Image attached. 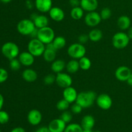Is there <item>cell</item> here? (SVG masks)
<instances>
[{"label":"cell","mask_w":132,"mask_h":132,"mask_svg":"<svg viewBox=\"0 0 132 132\" xmlns=\"http://www.w3.org/2000/svg\"><path fill=\"white\" fill-rule=\"evenodd\" d=\"M70 105V104L67 100H65L64 99H62L57 103L56 108L59 111L64 112V111L67 110L69 108Z\"/></svg>","instance_id":"31"},{"label":"cell","mask_w":132,"mask_h":132,"mask_svg":"<svg viewBox=\"0 0 132 132\" xmlns=\"http://www.w3.org/2000/svg\"><path fill=\"white\" fill-rule=\"evenodd\" d=\"M63 113L61 115L60 117L59 118L61 119L63 121H64L65 123L69 124L70 122L72 121V118H73V116H72V113H71L68 110L64 111V112H62Z\"/></svg>","instance_id":"32"},{"label":"cell","mask_w":132,"mask_h":132,"mask_svg":"<svg viewBox=\"0 0 132 132\" xmlns=\"http://www.w3.org/2000/svg\"><path fill=\"white\" fill-rule=\"evenodd\" d=\"M52 44L57 50H60L65 47L67 45V40L63 36H56L52 41Z\"/></svg>","instance_id":"28"},{"label":"cell","mask_w":132,"mask_h":132,"mask_svg":"<svg viewBox=\"0 0 132 132\" xmlns=\"http://www.w3.org/2000/svg\"><path fill=\"white\" fill-rule=\"evenodd\" d=\"M92 132H101V131H92Z\"/></svg>","instance_id":"49"},{"label":"cell","mask_w":132,"mask_h":132,"mask_svg":"<svg viewBox=\"0 0 132 132\" xmlns=\"http://www.w3.org/2000/svg\"><path fill=\"white\" fill-rule=\"evenodd\" d=\"M86 53V49L84 45L79 43H75L68 46L67 49V54L72 59L79 60L85 56Z\"/></svg>","instance_id":"4"},{"label":"cell","mask_w":132,"mask_h":132,"mask_svg":"<svg viewBox=\"0 0 132 132\" xmlns=\"http://www.w3.org/2000/svg\"><path fill=\"white\" fill-rule=\"evenodd\" d=\"M88 41H89L88 34H81L78 37V42L79 43L82 44V45L86 43Z\"/></svg>","instance_id":"39"},{"label":"cell","mask_w":132,"mask_h":132,"mask_svg":"<svg viewBox=\"0 0 132 132\" xmlns=\"http://www.w3.org/2000/svg\"><path fill=\"white\" fill-rule=\"evenodd\" d=\"M131 19L127 15H121L117 19V26L121 30H128L131 27Z\"/></svg>","instance_id":"24"},{"label":"cell","mask_w":132,"mask_h":132,"mask_svg":"<svg viewBox=\"0 0 132 132\" xmlns=\"http://www.w3.org/2000/svg\"><path fill=\"white\" fill-rule=\"evenodd\" d=\"M80 69L82 70H88L92 67V61L88 57L86 56L82 57V58L79 59Z\"/></svg>","instance_id":"29"},{"label":"cell","mask_w":132,"mask_h":132,"mask_svg":"<svg viewBox=\"0 0 132 132\" xmlns=\"http://www.w3.org/2000/svg\"><path fill=\"white\" fill-rule=\"evenodd\" d=\"M36 29V26L31 19H21L17 24V30L23 36H30Z\"/></svg>","instance_id":"6"},{"label":"cell","mask_w":132,"mask_h":132,"mask_svg":"<svg viewBox=\"0 0 132 132\" xmlns=\"http://www.w3.org/2000/svg\"><path fill=\"white\" fill-rule=\"evenodd\" d=\"M66 64L65 61L63 59H55V61L51 63V70L54 73H59L61 72H63L64 69H66Z\"/></svg>","instance_id":"22"},{"label":"cell","mask_w":132,"mask_h":132,"mask_svg":"<svg viewBox=\"0 0 132 132\" xmlns=\"http://www.w3.org/2000/svg\"><path fill=\"white\" fill-rule=\"evenodd\" d=\"M98 6L97 0H80V6L87 12L95 11Z\"/></svg>","instance_id":"20"},{"label":"cell","mask_w":132,"mask_h":132,"mask_svg":"<svg viewBox=\"0 0 132 132\" xmlns=\"http://www.w3.org/2000/svg\"><path fill=\"white\" fill-rule=\"evenodd\" d=\"M78 93L76 88L72 87V86L64 88L63 92V99L67 100L70 104H73L77 100Z\"/></svg>","instance_id":"16"},{"label":"cell","mask_w":132,"mask_h":132,"mask_svg":"<svg viewBox=\"0 0 132 132\" xmlns=\"http://www.w3.org/2000/svg\"><path fill=\"white\" fill-rule=\"evenodd\" d=\"M0 1L3 3H9L11 2L12 0H0Z\"/></svg>","instance_id":"47"},{"label":"cell","mask_w":132,"mask_h":132,"mask_svg":"<svg viewBox=\"0 0 132 132\" xmlns=\"http://www.w3.org/2000/svg\"><path fill=\"white\" fill-rule=\"evenodd\" d=\"M28 51L30 52L35 57L42 56L46 49V45L43 43L37 38H32L28 42Z\"/></svg>","instance_id":"3"},{"label":"cell","mask_w":132,"mask_h":132,"mask_svg":"<svg viewBox=\"0 0 132 132\" xmlns=\"http://www.w3.org/2000/svg\"><path fill=\"white\" fill-rule=\"evenodd\" d=\"M69 3L72 8L79 6H80V0H69Z\"/></svg>","instance_id":"40"},{"label":"cell","mask_w":132,"mask_h":132,"mask_svg":"<svg viewBox=\"0 0 132 132\" xmlns=\"http://www.w3.org/2000/svg\"><path fill=\"white\" fill-rule=\"evenodd\" d=\"M0 132H1V129H0Z\"/></svg>","instance_id":"50"},{"label":"cell","mask_w":132,"mask_h":132,"mask_svg":"<svg viewBox=\"0 0 132 132\" xmlns=\"http://www.w3.org/2000/svg\"><path fill=\"white\" fill-rule=\"evenodd\" d=\"M128 36L130 37V39H132V27H130L129 29L128 30Z\"/></svg>","instance_id":"45"},{"label":"cell","mask_w":132,"mask_h":132,"mask_svg":"<svg viewBox=\"0 0 132 132\" xmlns=\"http://www.w3.org/2000/svg\"><path fill=\"white\" fill-rule=\"evenodd\" d=\"M132 73L131 69L126 66H120L115 72V76L118 81L121 82L127 81Z\"/></svg>","instance_id":"11"},{"label":"cell","mask_w":132,"mask_h":132,"mask_svg":"<svg viewBox=\"0 0 132 132\" xmlns=\"http://www.w3.org/2000/svg\"><path fill=\"white\" fill-rule=\"evenodd\" d=\"M43 82L46 85H52L55 82V76L52 73H49L46 75L44 77Z\"/></svg>","instance_id":"36"},{"label":"cell","mask_w":132,"mask_h":132,"mask_svg":"<svg viewBox=\"0 0 132 132\" xmlns=\"http://www.w3.org/2000/svg\"><path fill=\"white\" fill-rule=\"evenodd\" d=\"M4 105V97L1 94H0V110H2L3 106Z\"/></svg>","instance_id":"43"},{"label":"cell","mask_w":132,"mask_h":132,"mask_svg":"<svg viewBox=\"0 0 132 132\" xmlns=\"http://www.w3.org/2000/svg\"><path fill=\"white\" fill-rule=\"evenodd\" d=\"M131 71H132V68H131Z\"/></svg>","instance_id":"51"},{"label":"cell","mask_w":132,"mask_h":132,"mask_svg":"<svg viewBox=\"0 0 132 132\" xmlns=\"http://www.w3.org/2000/svg\"><path fill=\"white\" fill-rule=\"evenodd\" d=\"M34 5L39 12L45 14L52 8V0H35Z\"/></svg>","instance_id":"18"},{"label":"cell","mask_w":132,"mask_h":132,"mask_svg":"<svg viewBox=\"0 0 132 132\" xmlns=\"http://www.w3.org/2000/svg\"><path fill=\"white\" fill-rule=\"evenodd\" d=\"M95 121L94 117L91 115H86L82 117L80 125L83 129L92 130L95 126Z\"/></svg>","instance_id":"23"},{"label":"cell","mask_w":132,"mask_h":132,"mask_svg":"<svg viewBox=\"0 0 132 132\" xmlns=\"http://www.w3.org/2000/svg\"><path fill=\"white\" fill-rule=\"evenodd\" d=\"M55 82L59 87L65 88L72 86L73 80L69 73L63 72L57 73L55 76Z\"/></svg>","instance_id":"10"},{"label":"cell","mask_w":132,"mask_h":132,"mask_svg":"<svg viewBox=\"0 0 132 132\" xmlns=\"http://www.w3.org/2000/svg\"><path fill=\"white\" fill-rule=\"evenodd\" d=\"M1 53L9 60L15 59L19 56L20 50L18 45L14 42H6L1 46Z\"/></svg>","instance_id":"2"},{"label":"cell","mask_w":132,"mask_h":132,"mask_svg":"<svg viewBox=\"0 0 132 132\" xmlns=\"http://www.w3.org/2000/svg\"><path fill=\"white\" fill-rule=\"evenodd\" d=\"M34 132H51L49 130L48 128L46 126H42L39 128H37Z\"/></svg>","instance_id":"41"},{"label":"cell","mask_w":132,"mask_h":132,"mask_svg":"<svg viewBox=\"0 0 132 132\" xmlns=\"http://www.w3.org/2000/svg\"><path fill=\"white\" fill-rule=\"evenodd\" d=\"M95 103L98 107L103 110L110 109L113 105V100L112 97L106 94H101L97 96Z\"/></svg>","instance_id":"8"},{"label":"cell","mask_w":132,"mask_h":132,"mask_svg":"<svg viewBox=\"0 0 132 132\" xmlns=\"http://www.w3.org/2000/svg\"><path fill=\"white\" fill-rule=\"evenodd\" d=\"M9 65H10V69L13 71H18L21 68V64L20 61L17 58L10 60Z\"/></svg>","instance_id":"33"},{"label":"cell","mask_w":132,"mask_h":132,"mask_svg":"<svg viewBox=\"0 0 132 132\" xmlns=\"http://www.w3.org/2000/svg\"><path fill=\"white\" fill-rule=\"evenodd\" d=\"M72 104V105L71 106V112H72V113H73V114H79V113H81L83 108H82L81 105H79L76 102H75L74 103Z\"/></svg>","instance_id":"37"},{"label":"cell","mask_w":132,"mask_h":132,"mask_svg":"<svg viewBox=\"0 0 132 132\" xmlns=\"http://www.w3.org/2000/svg\"><path fill=\"white\" fill-rule=\"evenodd\" d=\"M126 82H127V83L128 84L129 86H130L131 87H132V73H131V76H130V77H129L128 79L127 80V81H126Z\"/></svg>","instance_id":"46"},{"label":"cell","mask_w":132,"mask_h":132,"mask_svg":"<svg viewBox=\"0 0 132 132\" xmlns=\"http://www.w3.org/2000/svg\"><path fill=\"white\" fill-rule=\"evenodd\" d=\"M18 59L20 61L21 65L26 67H29L34 63L35 57L30 52L26 51L19 54Z\"/></svg>","instance_id":"17"},{"label":"cell","mask_w":132,"mask_h":132,"mask_svg":"<svg viewBox=\"0 0 132 132\" xmlns=\"http://www.w3.org/2000/svg\"><path fill=\"white\" fill-rule=\"evenodd\" d=\"M30 19L34 21L36 28H44L48 27L49 24V19L44 14H37L36 13L32 14Z\"/></svg>","instance_id":"12"},{"label":"cell","mask_w":132,"mask_h":132,"mask_svg":"<svg viewBox=\"0 0 132 132\" xmlns=\"http://www.w3.org/2000/svg\"><path fill=\"white\" fill-rule=\"evenodd\" d=\"M48 14L50 19L56 22L62 21L65 17L64 12L63 9L58 6H52L48 12Z\"/></svg>","instance_id":"19"},{"label":"cell","mask_w":132,"mask_h":132,"mask_svg":"<svg viewBox=\"0 0 132 132\" xmlns=\"http://www.w3.org/2000/svg\"><path fill=\"white\" fill-rule=\"evenodd\" d=\"M83 128L81 125L77 123H69L67 125L64 132H82Z\"/></svg>","instance_id":"30"},{"label":"cell","mask_w":132,"mask_h":132,"mask_svg":"<svg viewBox=\"0 0 132 132\" xmlns=\"http://www.w3.org/2000/svg\"><path fill=\"white\" fill-rule=\"evenodd\" d=\"M99 14L101 17L102 20H106V19H109L112 15V10L109 8L105 7L102 9Z\"/></svg>","instance_id":"34"},{"label":"cell","mask_w":132,"mask_h":132,"mask_svg":"<svg viewBox=\"0 0 132 132\" xmlns=\"http://www.w3.org/2000/svg\"><path fill=\"white\" fill-rule=\"evenodd\" d=\"M97 94L94 91H85L79 93L76 103L83 108H90L95 103Z\"/></svg>","instance_id":"1"},{"label":"cell","mask_w":132,"mask_h":132,"mask_svg":"<svg viewBox=\"0 0 132 132\" xmlns=\"http://www.w3.org/2000/svg\"><path fill=\"white\" fill-rule=\"evenodd\" d=\"M130 39L127 33L124 32H118L113 35L112 37V45L116 48L121 50L127 47L130 43Z\"/></svg>","instance_id":"7"},{"label":"cell","mask_w":132,"mask_h":132,"mask_svg":"<svg viewBox=\"0 0 132 132\" xmlns=\"http://www.w3.org/2000/svg\"><path fill=\"white\" fill-rule=\"evenodd\" d=\"M55 37V32L49 26L37 29V38L45 45L52 43Z\"/></svg>","instance_id":"5"},{"label":"cell","mask_w":132,"mask_h":132,"mask_svg":"<svg viewBox=\"0 0 132 132\" xmlns=\"http://www.w3.org/2000/svg\"><path fill=\"white\" fill-rule=\"evenodd\" d=\"M42 113L38 110H31L27 115V121L32 126H37L39 125L42 121Z\"/></svg>","instance_id":"13"},{"label":"cell","mask_w":132,"mask_h":132,"mask_svg":"<svg viewBox=\"0 0 132 132\" xmlns=\"http://www.w3.org/2000/svg\"><path fill=\"white\" fill-rule=\"evenodd\" d=\"M26 5H27V7L29 9H32L34 6V5H33V3H32V1H29V0L27 1V2H26Z\"/></svg>","instance_id":"44"},{"label":"cell","mask_w":132,"mask_h":132,"mask_svg":"<svg viewBox=\"0 0 132 132\" xmlns=\"http://www.w3.org/2000/svg\"><path fill=\"white\" fill-rule=\"evenodd\" d=\"M37 73L32 68H28L24 70L22 73V77L23 80L27 82H34L37 80Z\"/></svg>","instance_id":"21"},{"label":"cell","mask_w":132,"mask_h":132,"mask_svg":"<svg viewBox=\"0 0 132 132\" xmlns=\"http://www.w3.org/2000/svg\"><path fill=\"white\" fill-rule=\"evenodd\" d=\"M89 40L92 42H99L103 37V33L100 29L94 28L88 33Z\"/></svg>","instance_id":"26"},{"label":"cell","mask_w":132,"mask_h":132,"mask_svg":"<svg viewBox=\"0 0 132 132\" xmlns=\"http://www.w3.org/2000/svg\"><path fill=\"white\" fill-rule=\"evenodd\" d=\"M10 116L9 114L4 110H0V124L1 125H5L9 121Z\"/></svg>","instance_id":"35"},{"label":"cell","mask_w":132,"mask_h":132,"mask_svg":"<svg viewBox=\"0 0 132 132\" xmlns=\"http://www.w3.org/2000/svg\"><path fill=\"white\" fill-rule=\"evenodd\" d=\"M57 50L54 48L52 43L46 45V49L43 54L44 60L47 63H52L56 59Z\"/></svg>","instance_id":"14"},{"label":"cell","mask_w":132,"mask_h":132,"mask_svg":"<svg viewBox=\"0 0 132 132\" xmlns=\"http://www.w3.org/2000/svg\"><path fill=\"white\" fill-rule=\"evenodd\" d=\"M67 127V123L64 122L61 119H54L48 124L49 130L51 132H64Z\"/></svg>","instance_id":"15"},{"label":"cell","mask_w":132,"mask_h":132,"mask_svg":"<svg viewBox=\"0 0 132 132\" xmlns=\"http://www.w3.org/2000/svg\"><path fill=\"white\" fill-rule=\"evenodd\" d=\"M92 130H88V129H83L82 132H92Z\"/></svg>","instance_id":"48"},{"label":"cell","mask_w":132,"mask_h":132,"mask_svg":"<svg viewBox=\"0 0 132 132\" xmlns=\"http://www.w3.org/2000/svg\"><path fill=\"white\" fill-rule=\"evenodd\" d=\"M85 10L80 6L73 7L70 11V16L74 20H79L84 16Z\"/></svg>","instance_id":"27"},{"label":"cell","mask_w":132,"mask_h":132,"mask_svg":"<svg viewBox=\"0 0 132 132\" xmlns=\"http://www.w3.org/2000/svg\"><path fill=\"white\" fill-rule=\"evenodd\" d=\"M10 132H26L25 130L22 127H15L13 128Z\"/></svg>","instance_id":"42"},{"label":"cell","mask_w":132,"mask_h":132,"mask_svg":"<svg viewBox=\"0 0 132 132\" xmlns=\"http://www.w3.org/2000/svg\"><path fill=\"white\" fill-rule=\"evenodd\" d=\"M9 77V73L5 68H0V83L5 82Z\"/></svg>","instance_id":"38"},{"label":"cell","mask_w":132,"mask_h":132,"mask_svg":"<svg viewBox=\"0 0 132 132\" xmlns=\"http://www.w3.org/2000/svg\"><path fill=\"white\" fill-rule=\"evenodd\" d=\"M85 23L88 27H95L99 25L102 19L100 14L96 11L88 12L85 16Z\"/></svg>","instance_id":"9"},{"label":"cell","mask_w":132,"mask_h":132,"mask_svg":"<svg viewBox=\"0 0 132 132\" xmlns=\"http://www.w3.org/2000/svg\"><path fill=\"white\" fill-rule=\"evenodd\" d=\"M80 69L79 61L77 59H72L67 63L66 70L68 73H76Z\"/></svg>","instance_id":"25"}]
</instances>
